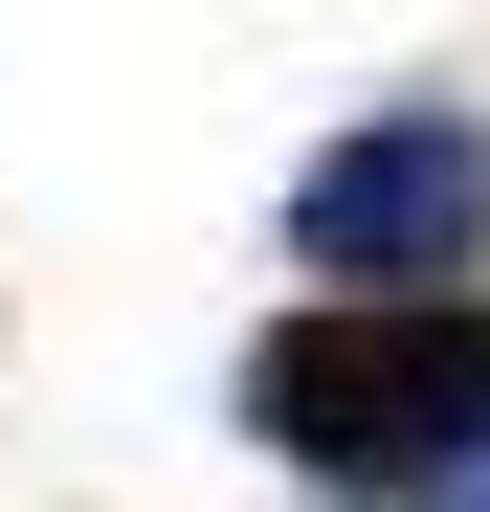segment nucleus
Instances as JSON below:
<instances>
[{"label": "nucleus", "instance_id": "obj_1", "mask_svg": "<svg viewBox=\"0 0 490 512\" xmlns=\"http://www.w3.org/2000/svg\"><path fill=\"white\" fill-rule=\"evenodd\" d=\"M245 446L357 490V512H424L468 446H490V290H312L245 334Z\"/></svg>", "mask_w": 490, "mask_h": 512}, {"label": "nucleus", "instance_id": "obj_3", "mask_svg": "<svg viewBox=\"0 0 490 512\" xmlns=\"http://www.w3.org/2000/svg\"><path fill=\"white\" fill-rule=\"evenodd\" d=\"M424 512H490V446H468V468H446V490H424Z\"/></svg>", "mask_w": 490, "mask_h": 512}, {"label": "nucleus", "instance_id": "obj_2", "mask_svg": "<svg viewBox=\"0 0 490 512\" xmlns=\"http://www.w3.org/2000/svg\"><path fill=\"white\" fill-rule=\"evenodd\" d=\"M290 268L312 290H468L490 268V112H357L290 156Z\"/></svg>", "mask_w": 490, "mask_h": 512}]
</instances>
